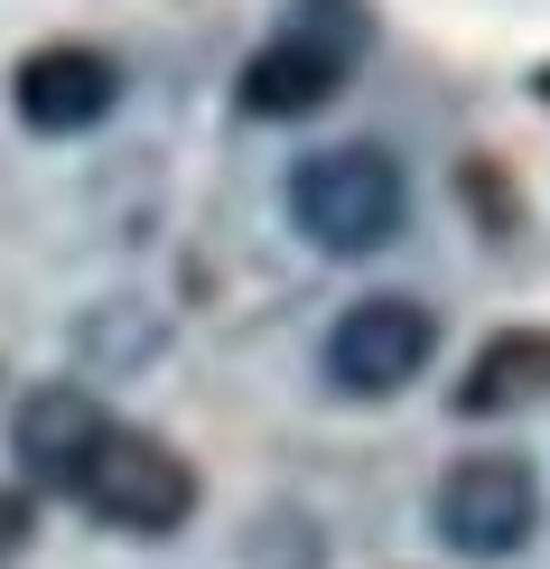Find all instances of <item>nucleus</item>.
<instances>
[{
	"instance_id": "nucleus-1",
	"label": "nucleus",
	"mask_w": 550,
	"mask_h": 569,
	"mask_svg": "<svg viewBox=\"0 0 550 569\" xmlns=\"http://www.w3.org/2000/svg\"><path fill=\"white\" fill-rule=\"evenodd\" d=\"M364 38H373L364 0H290L280 38L243 57V76H233V103H243L252 122H308V112H327V103L354 84V57H364Z\"/></svg>"
},
{
	"instance_id": "nucleus-2",
	"label": "nucleus",
	"mask_w": 550,
	"mask_h": 569,
	"mask_svg": "<svg viewBox=\"0 0 550 569\" xmlns=\"http://www.w3.org/2000/svg\"><path fill=\"white\" fill-rule=\"evenodd\" d=\"M411 216V178L382 140H337V150H308L290 169V224L299 243L337 252V262H364L382 252Z\"/></svg>"
},
{
	"instance_id": "nucleus-3",
	"label": "nucleus",
	"mask_w": 550,
	"mask_h": 569,
	"mask_svg": "<svg viewBox=\"0 0 550 569\" xmlns=\"http://www.w3.org/2000/svg\"><path fill=\"white\" fill-rule=\"evenodd\" d=\"M197 495H206L197 467H187L169 439L131 430V420H112V430L93 439V458H84V477H76V505L93 513V523L131 532V541H169L187 513H197Z\"/></svg>"
},
{
	"instance_id": "nucleus-4",
	"label": "nucleus",
	"mask_w": 550,
	"mask_h": 569,
	"mask_svg": "<svg viewBox=\"0 0 550 569\" xmlns=\"http://www.w3.org/2000/svg\"><path fill=\"white\" fill-rule=\"evenodd\" d=\"M429 532L458 560H513L541 532V477L522 448H467L429 495Z\"/></svg>"
},
{
	"instance_id": "nucleus-5",
	"label": "nucleus",
	"mask_w": 550,
	"mask_h": 569,
	"mask_svg": "<svg viewBox=\"0 0 550 569\" xmlns=\"http://www.w3.org/2000/svg\"><path fill=\"white\" fill-rule=\"evenodd\" d=\"M429 355H439V308L411 299V290H373L327 327L318 365H327V383L346 401H392V392H411L429 373Z\"/></svg>"
},
{
	"instance_id": "nucleus-6",
	"label": "nucleus",
	"mask_w": 550,
	"mask_h": 569,
	"mask_svg": "<svg viewBox=\"0 0 550 569\" xmlns=\"http://www.w3.org/2000/svg\"><path fill=\"white\" fill-rule=\"evenodd\" d=\"M112 103H122V66H112L103 47H84V38L29 47L19 76H10V112H19L38 140H76V131L103 122Z\"/></svg>"
},
{
	"instance_id": "nucleus-7",
	"label": "nucleus",
	"mask_w": 550,
	"mask_h": 569,
	"mask_svg": "<svg viewBox=\"0 0 550 569\" xmlns=\"http://www.w3.org/2000/svg\"><path fill=\"white\" fill-rule=\"evenodd\" d=\"M103 430H112V411L84 383H38L10 411V458H19V477L38 495H76V477H84V458H93Z\"/></svg>"
},
{
	"instance_id": "nucleus-8",
	"label": "nucleus",
	"mask_w": 550,
	"mask_h": 569,
	"mask_svg": "<svg viewBox=\"0 0 550 569\" xmlns=\"http://www.w3.org/2000/svg\"><path fill=\"white\" fill-rule=\"evenodd\" d=\"M550 401V327H494L476 346V365L458 373L448 411L458 420H513V411H541Z\"/></svg>"
},
{
	"instance_id": "nucleus-9",
	"label": "nucleus",
	"mask_w": 550,
	"mask_h": 569,
	"mask_svg": "<svg viewBox=\"0 0 550 569\" xmlns=\"http://www.w3.org/2000/svg\"><path fill=\"white\" fill-rule=\"evenodd\" d=\"M29 541H38V495L29 486H0V569L29 551Z\"/></svg>"
},
{
	"instance_id": "nucleus-10",
	"label": "nucleus",
	"mask_w": 550,
	"mask_h": 569,
	"mask_svg": "<svg viewBox=\"0 0 550 569\" xmlns=\"http://www.w3.org/2000/svg\"><path fill=\"white\" fill-rule=\"evenodd\" d=\"M467 206H476V216H486V206H494V233H513V178L504 169H486V159H467Z\"/></svg>"
},
{
	"instance_id": "nucleus-11",
	"label": "nucleus",
	"mask_w": 550,
	"mask_h": 569,
	"mask_svg": "<svg viewBox=\"0 0 550 569\" xmlns=\"http://www.w3.org/2000/svg\"><path fill=\"white\" fill-rule=\"evenodd\" d=\"M532 103H550V57H541V66H532Z\"/></svg>"
}]
</instances>
